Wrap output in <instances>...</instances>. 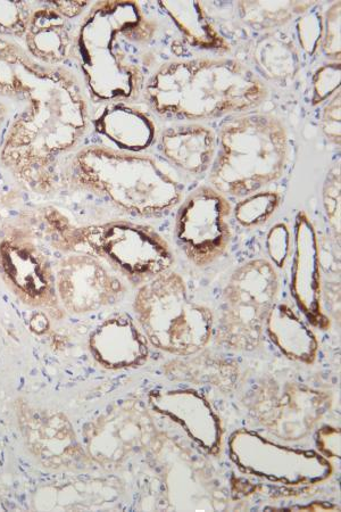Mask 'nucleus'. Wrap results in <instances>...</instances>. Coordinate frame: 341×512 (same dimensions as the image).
Here are the masks:
<instances>
[{
	"mask_svg": "<svg viewBox=\"0 0 341 512\" xmlns=\"http://www.w3.org/2000/svg\"><path fill=\"white\" fill-rule=\"evenodd\" d=\"M252 60L260 78L279 86L288 85L301 70V53L287 32L262 33L252 47Z\"/></svg>",
	"mask_w": 341,
	"mask_h": 512,
	"instance_id": "a211bd4d",
	"label": "nucleus"
},
{
	"mask_svg": "<svg viewBox=\"0 0 341 512\" xmlns=\"http://www.w3.org/2000/svg\"><path fill=\"white\" fill-rule=\"evenodd\" d=\"M32 12L31 5L26 2H0V38L23 39Z\"/></svg>",
	"mask_w": 341,
	"mask_h": 512,
	"instance_id": "b1692460",
	"label": "nucleus"
},
{
	"mask_svg": "<svg viewBox=\"0 0 341 512\" xmlns=\"http://www.w3.org/2000/svg\"><path fill=\"white\" fill-rule=\"evenodd\" d=\"M49 4L68 20L77 18L90 5L87 2H51Z\"/></svg>",
	"mask_w": 341,
	"mask_h": 512,
	"instance_id": "7c9ffc66",
	"label": "nucleus"
},
{
	"mask_svg": "<svg viewBox=\"0 0 341 512\" xmlns=\"http://www.w3.org/2000/svg\"><path fill=\"white\" fill-rule=\"evenodd\" d=\"M289 154L287 129L269 113L247 112L223 123L209 183L232 198L264 191L284 175Z\"/></svg>",
	"mask_w": 341,
	"mask_h": 512,
	"instance_id": "39448f33",
	"label": "nucleus"
},
{
	"mask_svg": "<svg viewBox=\"0 0 341 512\" xmlns=\"http://www.w3.org/2000/svg\"><path fill=\"white\" fill-rule=\"evenodd\" d=\"M323 206L332 230L340 238V162L328 172L323 185Z\"/></svg>",
	"mask_w": 341,
	"mask_h": 512,
	"instance_id": "393cba45",
	"label": "nucleus"
},
{
	"mask_svg": "<svg viewBox=\"0 0 341 512\" xmlns=\"http://www.w3.org/2000/svg\"><path fill=\"white\" fill-rule=\"evenodd\" d=\"M56 288L64 308L78 315L116 303L126 291L97 256L86 252L66 253L58 264Z\"/></svg>",
	"mask_w": 341,
	"mask_h": 512,
	"instance_id": "9b49d317",
	"label": "nucleus"
},
{
	"mask_svg": "<svg viewBox=\"0 0 341 512\" xmlns=\"http://www.w3.org/2000/svg\"><path fill=\"white\" fill-rule=\"evenodd\" d=\"M278 289L277 272L271 262L259 259L239 267L224 291L216 341L236 351L259 348Z\"/></svg>",
	"mask_w": 341,
	"mask_h": 512,
	"instance_id": "6e6552de",
	"label": "nucleus"
},
{
	"mask_svg": "<svg viewBox=\"0 0 341 512\" xmlns=\"http://www.w3.org/2000/svg\"><path fill=\"white\" fill-rule=\"evenodd\" d=\"M161 24L136 2H99L81 21L76 49L94 103L136 102L160 68Z\"/></svg>",
	"mask_w": 341,
	"mask_h": 512,
	"instance_id": "f03ea898",
	"label": "nucleus"
},
{
	"mask_svg": "<svg viewBox=\"0 0 341 512\" xmlns=\"http://www.w3.org/2000/svg\"><path fill=\"white\" fill-rule=\"evenodd\" d=\"M37 219L55 249L93 254L135 285L151 282L169 271L174 262L169 243L152 227L137 222L113 220L77 226L54 206L41 209Z\"/></svg>",
	"mask_w": 341,
	"mask_h": 512,
	"instance_id": "423d86ee",
	"label": "nucleus"
},
{
	"mask_svg": "<svg viewBox=\"0 0 341 512\" xmlns=\"http://www.w3.org/2000/svg\"><path fill=\"white\" fill-rule=\"evenodd\" d=\"M323 134L331 143L340 145V90L332 96L322 114Z\"/></svg>",
	"mask_w": 341,
	"mask_h": 512,
	"instance_id": "c756f323",
	"label": "nucleus"
},
{
	"mask_svg": "<svg viewBox=\"0 0 341 512\" xmlns=\"http://www.w3.org/2000/svg\"><path fill=\"white\" fill-rule=\"evenodd\" d=\"M155 5L178 33L180 39L173 47L182 45L195 52L213 54H226L231 51L228 41L215 29L201 3L158 2Z\"/></svg>",
	"mask_w": 341,
	"mask_h": 512,
	"instance_id": "f3484780",
	"label": "nucleus"
},
{
	"mask_svg": "<svg viewBox=\"0 0 341 512\" xmlns=\"http://www.w3.org/2000/svg\"><path fill=\"white\" fill-rule=\"evenodd\" d=\"M340 88V63L323 65L313 78V105L329 101Z\"/></svg>",
	"mask_w": 341,
	"mask_h": 512,
	"instance_id": "a878e982",
	"label": "nucleus"
},
{
	"mask_svg": "<svg viewBox=\"0 0 341 512\" xmlns=\"http://www.w3.org/2000/svg\"><path fill=\"white\" fill-rule=\"evenodd\" d=\"M91 125L119 151L145 154L156 144L158 131L151 113L135 102L98 104Z\"/></svg>",
	"mask_w": 341,
	"mask_h": 512,
	"instance_id": "ddd939ff",
	"label": "nucleus"
},
{
	"mask_svg": "<svg viewBox=\"0 0 341 512\" xmlns=\"http://www.w3.org/2000/svg\"><path fill=\"white\" fill-rule=\"evenodd\" d=\"M133 309L148 342L158 350L190 357L211 340V310L190 299L184 279L176 272L166 271L141 285Z\"/></svg>",
	"mask_w": 341,
	"mask_h": 512,
	"instance_id": "0eeeda50",
	"label": "nucleus"
},
{
	"mask_svg": "<svg viewBox=\"0 0 341 512\" xmlns=\"http://www.w3.org/2000/svg\"><path fill=\"white\" fill-rule=\"evenodd\" d=\"M166 371L180 381L207 382L216 386H230L238 378V368L235 363L205 357V355L173 361L166 367Z\"/></svg>",
	"mask_w": 341,
	"mask_h": 512,
	"instance_id": "4be33fe9",
	"label": "nucleus"
},
{
	"mask_svg": "<svg viewBox=\"0 0 341 512\" xmlns=\"http://www.w3.org/2000/svg\"><path fill=\"white\" fill-rule=\"evenodd\" d=\"M89 349L94 358L108 369L143 366L148 359V340L133 319L120 313L106 319L90 335Z\"/></svg>",
	"mask_w": 341,
	"mask_h": 512,
	"instance_id": "2eb2a0df",
	"label": "nucleus"
},
{
	"mask_svg": "<svg viewBox=\"0 0 341 512\" xmlns=\"http://www.w3.org/2000/svg\"><path fill=\"white\" fill-rule=\"evenodd\" d=\"M65 181L143 219L165 216L185 194V184L170 165L146 154L105 146L85 147L74 154L65 169Z\"/></svg>",
	"mask_w": 341,
	"mask_h": 512,
	"instance_id": "20e7f679",
	"label": "nucleus"
},
{
	"mask_svg": "<svg viewBox=\"0 0 341 512\" xmlns=\"http://www.w3.org/2000/svg\"><path fill=\"white\" fill-rule=\"evenodd\" d=\"M68 19L51 4L33 10L24 43L26 51L37 62L61 66L73 52L74 38Z\"/></svg>",
	"mask_w": 341,
	"mask_h": 512,
	"instance_id": "dca6fc26",
	"label": "nucleus"
},
{
	"mask_svg": "<svg viewBox=\"0 0 341 512\" xmlns=\"http://www.w3.org/2000/svg\"><path fill=\"white\" fill-rule=\"evenodd\" d=\"M0 96L26 104L7 129L0 161L29 191L53 193L57 159L72 151L91 125L80 81L62 65L41 64L0 38Z\"/></svg>",
	"mask_w": 341,
	"mask_h": 512,
	"instance_id": "f257e3e1",
	"label": "nucleus"
},
{
	"mask_svg": "<svg viewBox=\"0 0 341 512\" xmlns=\"http://www.w3.org/2000/svg\"><path fill=\"white\" fill-rule=\"evenodd\" d=\"M8 117V106L0 101V130H2L4 123Z\"/></svg>",
	"mask_w": 341,
	"mask_h": 512,
	"instance_id": "2f4dec72",
	"label": "nucleus"
},
{
	"mask_svg": "<svg viewBox=\"0 0 341 512\" xmlns=\"http://www.w3.org/2000/svg\"><path fill=\"white\" fill-rule=\"evenodd\" d=\"M324 55L340 63V3L332 4L323 21L321 47Z\"/></svg>",
	"mask_w": 341,
	"mask_h": 512,
	"instance_id": "bb28decb",
	"label": "nucleus"
},
{
	"mask_svg": "<svg viewBox=\"0 0 341 512\" xmlns=\"http://www.w3.org/2000/svg\"><path fill=\"white\" fill-rule=\"evenodd\" d=\"M268 96L259 74L222 56L164 62L143 93L149 109L160 117L194 123L247 113Z\"/></svg>",
	"mask_w": 341,
	"mask_h": 512,
	"instance_id": "7ed1b4c3",
	"label": "nucleus"
},
{
	"mask_svg": "<svg viewBox=\"0 0 341 512\" xmlns=\"http://www.w3.org/2000/svg\"><path fill=\"white\" fill-rule=\"evenodd\" d=\"M232 206L210 185L199 186L182 198L174 221V238L187 259L206 267L227 251Z\"/></svg>",
	"mask_w": 341,
	"mask_h": 512,
	"instance_id": "1a4fd4ad",
	"label": "nucleus"
},
{
	"mask_svg": "<svg viewBox=\"0 0 341 512\" xmlns=\"http://www.w3.org/2000/svg\"><path fill=\"white\" fill-rule=\"evenodd\" d=\"M0 270L24 302L35 307L56 303L51 263L28 222L19 220L0 230Z\"/></svg>",
	"mask_w": 341,
	"mask_h": 512,
	"instance_id": "9d476101",
	"label": "nucleus"
},
{
	"mask_svg": "<svg viewBox=\"0 0 341 512\" xmlns=\"http://www.w3.org/2000/svg\"><path fill=\"white\" fill-rule=\"evenodd\" d=\"M28 439L38 456L55 462L69 456L74 442L68 421L57 416H37L30 420Z\"/></svg>",
	"mask_w": 341,
	"mask_h": 512,
	"instance_id": "aec40b11",
	"label": "nucleus"
},
{
	"mask_svg": "<svg viewBox=\"0 0 341 512\" xmlns=\"http://www.w3.org/2000/svg\"><path fill=\"white\" fill-rule=\"evenodd\" d=\"M291 292L299 308L316 327L327 324L320 305V251L312 221L299 212L294 229V266Z\"/></svg>",
	"mask_w": 341,
	"mask_h": 512,
	"instance_id": "f8f14e48",
	"label": "nucleus"
},
{
	"mask_svg": "<svg viewBox=\"0 0 341 512\" xmlns=\"http://www.w3.org/2000/svg\"><path fill=\"white\" fill-rule=\"evenodd\" d=\"M313 4L297 2H240L237 4L241 23L257 32H272L287 26L310 10Z\"/></svg>",
	"mask_w": 341,
	"mask_h": 512,
	"instance_id": "412c9836",
	"label": "nucleus"
},
{
	"mask_svg": "<svg viewBox=\"0 0 341 512\" xmlns=\"http://www.w3.org/2000/svg\"><path fill=\"white\" fill-rule=\"evenodd\" d=\"M310 10L298 18V37L304 51L314 54L321 46L323 21L318 12Z\"/></svg>",
	"mask_w": 341,
	"mask_h": 512,
	"instance_id": "cd10ccee",
	"label": "nucleus"
},
{
	"mask_svg": "<svg viewBox=\"0 0 341 512\" xmlns=\"http://www.w3.org/2000/svg\"><path fill=\"white\" fill-rule=\"evenodd\" d=\"M280 203L281 196L277 192L261 191L240 198L232 213L240 226L259 227L276 213Z\"/></svg>",
	"mask_w": 341,
	"mask_h": 512,
	"instance_id": "5701e85b",
	"label": "nucleus"
},
{
	"mask_svg": "<svg viewBox=\"0 0 341 512\" xmlns=\"http://www.w3.org/2000/svg\"><path fill=\"white\" fill-rule=\"evenodd\" d=\"M155 145L174 171L202 177L214 161L216 134L201 123L186 122L158 132Z\"/></svg>",
	"mask_w": 341,
	"mask_h": 512,
	"instance_id": "4468645a",
	"label": "nucleus"
},
{
	"mask_svg": "<svg viewBox=\"0 0 341 512\" xmlns=\"http://www.w3.org/2000/svg\"><path fill=\"white\" fill-rule=\"evenodd\" d=\"M266 333L289 359L312 363L318 352V341L312 330L286 304H276L265 324Z\"/></svg>",
	"mask_w": 341,
	"mask_h": 512,
	"instance_id": "6ab92c4d",
	"label": "nucleus"
},
{
	"mask_svg": "<svg viewBox=\"0 0 341 512\" xmlns=\"http://www.w3.org/2000/svg\"><path fill=\"white\" fill-rule=\"evenodd\" d=\"M291 236L289 227L285 224L273 226L266 236V251L278 267H284L290 253Z\"/></svg>",
	"mask_w": 341,
	"mask_h": 512,
	"instance_id": "c85d7f7f",
	"label": "nucleus"
}]
</instances>
